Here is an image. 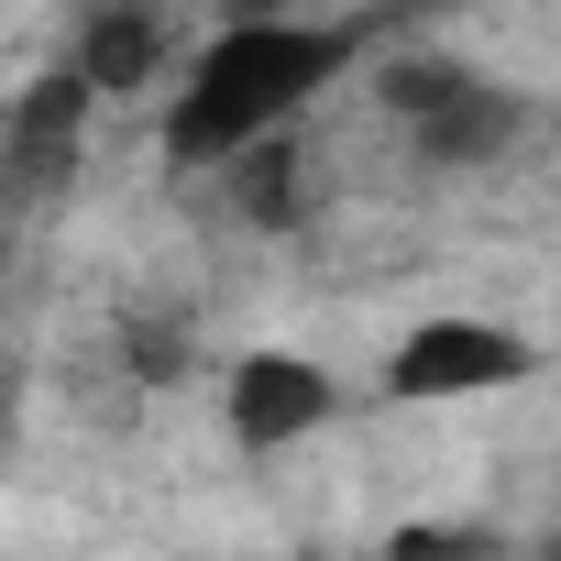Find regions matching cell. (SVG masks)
<instances>
[{"instance_id": "obj_1", "label": "cell", "mask_w": 561, "mask_h": 561, "mask_svg": "<svg viewBox=\"0 0 561 561\" xmlns=\"http://www.w3.org/2000/svg\"><path fill=\"white\" fill-rule=\"evenodd\" d=\"M364 56V34L353 23H220L198 56H187V89H176V111H165V154L176 165H220V154H242L253 133H287L342 67Z\"/></svg>"}, {"instance_id": "obj_2", "label": "cell", "mask_w": 561, "mask_h": 561, "mask_svg": "<svg viewBox=\"0 0 561 561\" xmlns=\"http://www.w3.org/2000/svg\"><path fill=\"white\" fill-rule=\"evenodd\" d=\"M375 100L408 122L419 165H440V176L506 165V154L528 144V100L495 89V78H473L462 56H397V67H375Z\"/></svg>"}, {"instance_id": "obj_3", "label": "cell", "mask_w": 561, "mask_h": 561, "mask_svg": "<svg viewBox=\"0 0 561 561\" xmlns=\"http://www.w3.org/2000/svg\"><path fill=\"white\" fill-rule=\"evenodd\" d=\"M528 375H539V342L528 331L473 320V309H440V320L397 331V353H386L375 386L397 408H440V397H495V386H528Z\"/></svg>"}, {"instance_id": "obj_4", "label": "cell", "mask_w": 561, "mask_h": 561, "mask_svg": "<svg viewBox=\"0 0 561 561\" xmlns=\"http://www.w3.org/2000/svg\"><path fill=\"white\" fill-rule=\"evenodd\" d=\"M89 111H100V89H89L78 67H45V78L12 100V122H0V209H12V220H34V209H56V198L78 187Z\"/></svg>"}, {"instance_id": "obj_5", "label": "cell", "mask_w": 561, "mask_h": 561, "mask_svg": "<svg viewBox=\"0 0 561 561\" xmlns=\"http://www.w3.org/2000/svg\"><path fill=\"white\" fill-rule=\"evenodd\" d=\"M331 419H342V375L309 364V353H287V342H253V353L231 364V386H220L231 451H298V440H320Z\"/></svg>"}, {"instance_id": "obj_6", "label": "cell", "mask_w": 561, "mask_h": 561, "mask_svg": "<svg viewBox=\"0 0 561 561\" xmlns=\"http://www.w3.org/2000/svg\"><path fill=\"white\" fill-rule=\"evenodd\" d=\"M67 67H78L100 100L154 89V67H165V12H154V0H100V12H89V34L67 45Z\"/></svg>"}, {"instance_id": "obj_7", "label": "cell", "mask_w": 561, "mask_h": 561, "mask_svg": "<svg viewBox=\"0 0 561 561\" xmlns=\"http://www.w3.org/2000/svg\"><path fill=\"white\" fill-rule=\"evenodd\" d=\"M298 165H309V154H298L287 133H253L242 154H220V176H231V209H242L253 231H287V220H298Z\"/></svg>"}, {"instance_id": "obj_8", "label": "cell", "mask_w": 561, "mask_h": 561, "mask_svg": "<svg viewBox=\"0 0 561 561\" xmlns=\"http://www.w3.org/2000/svg\"><path fill=\"white\" fill-rule=\"evenodd\" d=\"M375 561H506V539H495V528H440V517H419V528H386Z\"/></svg>"}, {"instance_id": "obj_9", "label": "cell", "mask_w": 561, "mask_h": 561, "mask_svg": "<svg viewBox=\"0 0 561 561\" xmlns=\"http://www.w3.org/2000/svg\"><path fill=\"white\" fill-rule=\"evenodd\" d=\"M122 364H133L144 386H165V375H187V331H176V320H133V342H122Z\"/></svg>"}, {"instance_id": "obj_10", "label": "cell", "mask_w": 561, "mask_h": 561, "mask_svg": "<svg viewBox=\"0 0 561 561\" xmlns=\"http://www.w3.org/2000/svg\"><path fill=\"white\" fill-rule=\"evenodd\" d=\"M287 12H309V0H220V23H287Z\"/></svg>"}, {"instance_id": "obj_11", "label": "cell", "mask_w": 561, "mask_h": 561, "mask_svg": "<svg viewBox=\"0 0 561 561\" xmlns=\"http://www.w3.org/2000/svg\"><path fill=\"white\" fill-rule=\"evenodd\" d=\"M0 451H12V408H0Z\"/></svg>"}, {"instance_id": "obj_12", "label": "cell", "mask_w": 561, "mask_h": 561, "mask_svg": "<svg viewBox=\"0 0 561 561\" xmlns=\"http://www.w3.org/2000/svg\"><path fill=\"white\" fill-rule=\"evenodd\" d=\"M550 561H561V550H550Z\"/></svg>"}]
</instances>
